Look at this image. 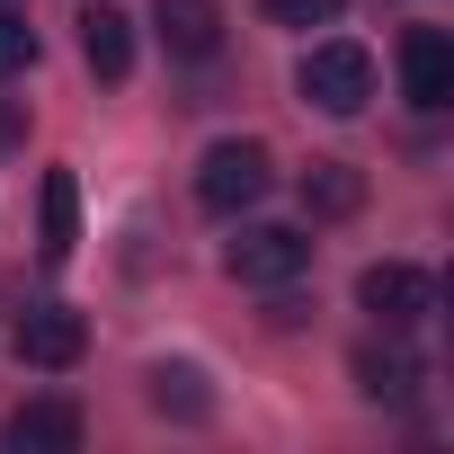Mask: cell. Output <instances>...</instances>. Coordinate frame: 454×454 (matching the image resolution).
<instances>
[{
  "label": "cell",
  "instance_id": "6da1fadb",
  "mask_svg": "<svg viewBox=\"0 0 454 454\" xmlns=\"http://www.w3.org/2000/svg\"><path fill=\"white\" fill-rule=\"evenodd\" d=\"M294 90H303V107H321V116H365V98H374V54L348 45V36H321V45L294 63Z\"/></svg>",
  "mask_w": 454,
  "mask_h": 454
},
{
  "label": "cell",
  "instance_id": "7a4b0ae2",
  "mask_svg": "<svg viewBox=\"0 0 454 454\" xmlns=\"http://www.w3.org/2000/svg\"><path fill=\"white\" fill-rule=\"evenodd\" d=\"M268 187H277L268 143H214V152L196 160V205H205V214H250Z\"/></svg>",
  "mask_w": 454,
  "mask_h": 454
},
{
  "label": "cell",
  "instance_id": "3957f363",
  "mask_svg": "<svg viewBox=\"0 0 454 454\" xmlns=\"http://www.w3.org/2000/svg\"><path fill=\"white\" fill-rule=\"evenodd\" d=\"M223 268H232L241 286H294L303 268H312V232H294V223H250V232L223 250Z\"/></svg>",
  "mask_w": 454,
  "mask_h": 454
},
{
  "label": "cell",
  "instance_id": "277c9868",
  "mask_svg": "<svg viewBox=\"0 0 454 454\" xmlns=\"http://www.w3.org/2000/svg\"><path fill=\"white\" fill-rule=\"evenodd\" d=\"M356 303H365L383 330H419V321L436 312V277L410 268V259H374V268L356 277Z\"/></svg>",
  "mask_w": 454,
  "mask_h": 454
},
{
  "label": "cell",
  "instance_id": "5b68a950",
  "mask_svg": "<svg viewBox=\"0 0 454 454\" xmlns=\"http://www.w3.org/2000/svg\"><path fill=\"white\" fill-rule=\"evenodd\" d=\"M10 348H19V365H36V374H63V365H81V348H90V321H81L72 303H27V312H19V330H10Z\"/></svg>",
  "mask_w": 454,
  "mask_h": 454
},
{
  "label": "cell",
  "instance_id": "8992f818",
  "mask_svg": "<svg viewBox=\"0 0 454 454\" xmlns=\"http://www.w3.org/2000/svg\"><path fill=\"white\" fill-rule=\"evenodd\" d=\"M401 98L427 107V116L454 98V45H445V27H410L401 36Z\"/></svg>",
  "mask_w": 454,
  "mask_h": 454
},
{
  "label": "cell",
  "instance_id": "52a82bcc",
  "mask_svg": "<svg viewBox=\"0 0 454 454\" xmlns=\"http://www.w3.org/2000/svg\"><path fill=\"white\" fill-rule=\"evenodd\" d=\"M152 27L178 63H214L223 54V0H152Z\"/></svg>",
  "mask_w": 454,
  "mask_h": 454
},
{
  "label": "cell",
  "instance_id": "ba28073f",
  "mask_svg": "<svg viewBox=\"0 0 454 454\" xmlns=\"http://www.w3.org/2000/svg\"><path fill=\"white\" fill-rule=\"evenodd\" d=\"M0 445L10 454H72L81 445V410L72 401H27V410L0 419Z\"/></svg>",
  "mask_w": 454,
  "mask_h": 454
},
{
  "label": "cell",
  "instance_id": "9c48e42d",
  "mask_svg": "<svg viewBox=\"0 0 454 454\" xmlns=\"http://www.w3.org/2000/svg\"><path fill=\"white\" fill-rule=\"evenodd\" d=\"M419 383H427V374H419V356H410L401 339H383V348H356V392H365V401H383V410H410V401H419Z\"/></svg>",
  "mask_w": 454,
  "mask_h": 454
},
{
  "label": "cell",
  "instance_id": "30bf717a",
  "mask_svg": "<svg viewBox=\"0 0 454 454\" xmlns=\"http://www.w3.org/2000/svg\"><path fill=\"white\" fill-rule=\"evenodd\" d=\"M81 63H90L98 81H125V72H134V19L107 10V0L81 10Z\"/></svg>",
  "mask_w": 454,
  "mask_h": 454
},
{
  "label": "cell",
  "instance_id": "8fae6325",
  "mask_svg": "<svg viewBox=\"0 0 454 454\" xmlns=\"http://www.w3.org/2000/svg\"><path fill=\"white\" fill-rule=\"evenodd\" d=\"M356 205H365V178H356L348 160H312V169H303V214H312V223H348Z\"/></svg>",
  "mask_w": 454,
  "mask_h": 454
},
{
  "label": "cell",
  "instance_id": "7c38bea8",
  "mask_svg": "<svg viewBox=\"0 0 454 454\" xmlns=\"http://www.w3.org/2000/svg\"><path fill=\"white\" fill-rule=\"evenodd\" d=\"M72 241H81V187L72 169H45V259H72Z\"/></svg>",
  "mask_w": 454,
  "mask_h": 454
},
{
  "label": "cell",
  "instance_id": "4fadbf2b",
  "mask_svg": "<svg viewBox=\"0 0 454 454\" xmlns=\"http://www.w3.org/2000/svg\"><path fill=\"white\" fill-rule=\"evenodd\" d=\"M152 410H160V419H205L214 392H205L196 365H152Z\"/></svg>",
  "mask_w": 454,
  "mask_h": 454
},
{
  "label": "cell",
  "instance_id": "5bb4252c",
  "mask_svg": "<svg viewBox=\"0 0 454 454\" xmlns=\"http://www.w3.org/2000/svg\"><path fill=\"white\" fill-rule=\"evenodd\" d=\"M27 63H36V27H27L19 10H0V81H19Z\"/></svg>",
  "mask_w": 454,
  "mask_h": 454
},
{
  "label": "cell",
  "instance_id": "9a60e30c",
  "mask_svg": "<svg viewBox=\"0 0 454 454\" xmlns=\"http://www.w3.org/2000/svg\"><path fill=\"white\" fill-rule=\"evenodd\" d=\"M259 10H268L277 27H330V19H339V0H259Z\"/></svg>",
  "mask_w": 454,
  "mask_h": 454
}]
</instances>
